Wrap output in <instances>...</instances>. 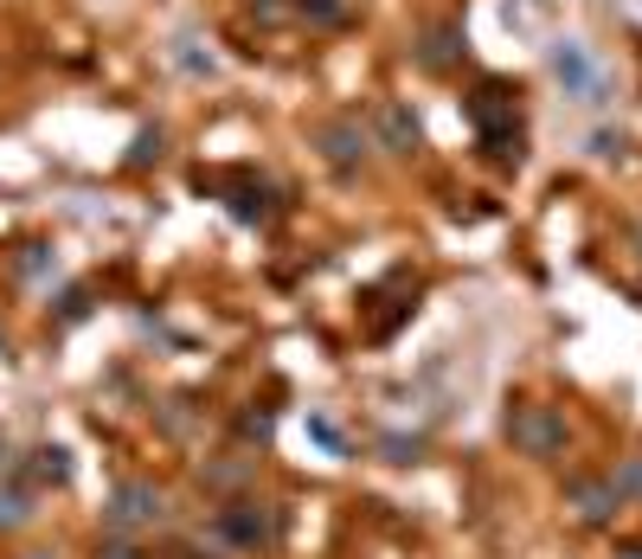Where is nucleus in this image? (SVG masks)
Returning <instances> with one entry per match:
<instances>
[{
    "instance_id": "obj_1",
    "label": "nucleus",
    "mask_w": 642,
    "mask_h": 559,
    "mask_svg": "<svg viewBox=\"0 0 642 559\" xmlns=\"http://www.w3.org/2000/svg\"><path fill=\"white\" fill-rule=\"evenodd\" d=\"M552 71H559V84L579 103H604V71H597V58L579 39H559L552 46Z\"/></svg>"
},
{
    "instance_id": "obj_2",
    "label": "nucleus",
    "mask_w": 642,
    "mask_h": 559,
    "mask_svg": "<svg viewBox=\"0 0 642 559\" xmlns=\"http://www.w3.org/2000/svg\"><path fill=\"white\" fill-rule=\"evenodd\" d=\"M623 482H630V489H642V463H637V469H623Z\"/></svg>"
}]
</instances>
